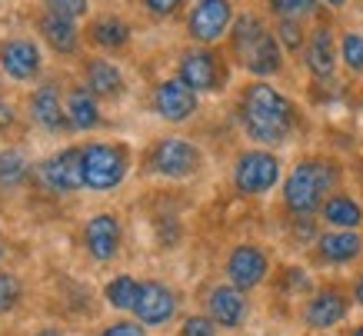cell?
Instances as JSON below:
<instances>
[{
  "mask_svg": "<svg viewBox=\"0 0 363 336\" xmlns=\"http://www.w3.org/2000/svg\"><path fill=\"white\" fill-rule=\"evenodd\" d=\"M133 313L143 326H164L174 320L177 313V296L174 290L160 280H143L140 293H137V303H133Z\"/></svg>",
  "mask_w": 363,
  "mask_h": 336,
  "instance_id": "cell-11",
  "label": "cell"
},
{
  "mask_svg": "<svg viewBox=\"0 0 363 336\" xmlns=\"http://www.w3.org/2000/svg\"><path fill=\"white\" fill-rule=\"evenodd\" d=\"M307 67L317 80H330L337 67V47H333V30L327 23H317L307 37Z\"/></svg>",
  "mask_w": 363,
  "mask_h": 336,
  "instance_id": "cell-18",
  "label": "cell"
},
{
  "mask_svg": "<svg viewBox=\"0 0 363 336\" xmlns=\"http://www.w3.org/2000/svg\"><path fill=\"white\" fill-rule=\"evenodd\" d=\"M280 180V157L270 150H243L233 160V186L243 196H260Z\"/></svg>",
  "mask_w": 363,
  "mask_h": 336,
  "instance_id": "cell-6",
  "label": "cell"
},
{
  "mask_svg": "<svg viewBox=\"0 0 363 336\" xmlns=\"http://www.w3.org/2000/svg\"><path fill=\"white\" fill-rule=\"evenodd\" d=\"M121 220L113 217V213H97V217L87 220V227H84V243H87L90 257L100 263H107L117 257V250H121Z\"/></svg>",
  "mask_w": 363,
  "mask_h": 336,
  "instance_id": "cell-15",
  "label": "cell"
},
{
  "mask_svg": "<svg viewBox=\"0 0 363 336\" xmlns=\"http://www.w3.org/2000/svg\"><path fill=\"white\" fill-rule=\"evenodd\" d=\"M177 336H217V326L210 316H190V320H184Z\"/></svg>",
  "mask_w": 363,
  "mask_h": 336,
  "instance_id": "cell-33",
  "label": "cell"
},
{
  "mask_svg": "<svg viewBox=\"0 0 363 336\" xmlns=\"http://www.w3.org/2000/svg\"><path fill=\"white\" fill-rule=\"evenodd\" d=\"M30 117L50 133H60L70 127L67 120V107L60 103V87L57 84H40L30 97Z\"/></svg>",
  "mask_w": 363,
  "mask_h": 336,
  "instance_id": "cell-17",
  "label": "cell"
},
{
  "mask_svg": "<svg viewBox=\"0 0 363 336\" xmlns=\"http://www.w3.org/2000/svg\"><path fill=\"white\" fill-rule=\"evenodd\" d=\"M44 7L57 17H67V21H80V17H87V7L90 0H44Z\"/></svg>",
  "mask_w": 363,
  "mask_h": 336,
  "instance_id": "cell-31",
  "label": "cell"
},
{
  "mask_svg": "<svg viewBox=\"0 0 363 336\" xmlns=\"http://www.w3.org/2000/svg\"><path fill=\"white\" fill-rule=\"evenodd\" d=\"M347 310H350V300L337 286H323L303 306V323L310 330H330V326H337L347 316Z\"/></svg>",
  "mask_w": 363,
  "mask_h": 336,
  "instance_id": "cell-14",
  "label": "cell"
},
{
  "mask_svg": "<svg viewBox=\"0 0 363 336\" xmlns=\"http://www.w3.org/2000/svg\"><path fill=\"white\" fill-rule=\"evenodd\" d=\"M277 40H280L286 50H294V54H297L300 47L307 44V37H303V27H300L297 17H280V21H277Z\"/></svg>",
  "mask_w": 363,
  "mask_h": 336,
  "instance_id": "cell-28",
  "label": "cell"
},
{
  "mask_svg": "<svg viewBox=\"0 0 363 336\" xmlns=\"http://www.w3.org/2000/svg\"><path fill=\"white\" fill-rule=\"evenodd\" d=\"M207 313L217 326H240L247 320V300H243V290H237L233 283H220L207 293Z\"/></svg>",
  "mask_w": 363,
  "mask_h": 336,
  "instance_id": "cell-16",
  "label": "cell"
},
{
  "mask_svg": "<svg viewBox=\"0 0 363 336\" xmlns=\"http://www.w3.org/2000/svg\"><path fill=\"white\" fill-rule=\"evenodd\" d=\"M267 270H270V260H267L264 250L253 247V243L233 247L230 257H227V280H230L237 290H253V286H260Z\"/></svg>",
  "mask_w": 363,
  "mask_h": 336,
  "instance_id": "cell-12",
  "label": "cell"
},
{
  "mask_svg": "<svg viewBox=\"0 0 363 336\" xmlns=\"http://www.w3.org/2000/svg\"><path fill=\"white\" fill-rule=\"evenodd\" d=\"M200 163H203L200 147L184 137H164L147 153V170L154 177H167V180H187L200 170Z\"/></svg>",
  "mask_w": 363,
  "mask_h": 336,
  "instance_id": "cell-5",
  "label": "cell"
},
{
  "mask_svg": "<svg viewBox=\"0 0 363 336\" xmlns=\"http://www.w3.org/2000/svg\"><path fill=\"white\" fill-rule=\"evenodd\" d=\"M320 217H323V223H330V227H337V230H357L363 223V210L353 196L337 194V196H327V200H323Z\"/></svg>",
  "mask_w": 363,
  "mask_h": 336,
  "instance_id": "cell-24",
  "label": "cell"
},
{
  "mask_svg": "<svg viewBox=\"0 0 363 336\" xmlns=\"http://www.w3.org/2000/svg\"><path fill=\"white\" fill-rule=\"evenodd\" d=\"M37 30L44 37V44L60 57L77 54L80 33H77V21H67V17H57V13L44 11V17L37 21Z\"/></svg>",
  "mask_w": 363,
  "mask_h": 336,
  "instance_id": "cell-19",
  "label": "cell"
},
{
  "mask_svg": "<svg viewBox=\"0 0 363 336\" xmlns=\"http://www.w3.org/2000/svg\"><path fill=\"white\" fill-rule=\"evenodd\" d=\"M0 67H4V74L11 80H33L40 74V67H44L40 47L27 40V37H11V40L0 44Z\"/></svg>",
  "mask_w": 363,
  "mask_h": 336,
  "instance_id": "cell-13",
  "label": "cell"
},
{
  "mask_svg": "<svg viewBox=\"0 0 363 336\" xmlns=\"http://www.w3.org/2000/svg\"><path fill=\"white\" fill-rule=\"evenodd\" d=\"M267 7H270V13H277V17H307V13H313V7H317V0H267Z\"/></svg>",
  "mask_w": 363,
  "mask_h": 336,
  "instance_id": "cell-29",
  "label": "cell"
},
{
  "mask_svg": "<svg viewBox=\"0 0 363 336\" xmlns=\"http://www.w3.org/2000/svg\"><path fill=\"white\" fill-rule=\"evenodd\" d=\"M0 257H4V247H0Z\"/></svg>",
  "mask_w": 363,
  "mask_h": 336,
  "instance_id": "cell-42",
  "label": "cell"
},
{
  "mask_svg": "<svg viewBox=\"0 0 363 336\" xmlns=\"http://www.w3.org/2000/svg\"><path fill=\"white\" fill-rule=\"evenodd\" d=\"M100 336H143V330H140V323H127V320H121V323H111Z\"/></svg>",
  "mask_w": 363,
  "mask_h": 336,
  "instance_id": "cell-34",
  "label": "cell"
},
{
  "mask_svg": "<svg viewBox=\"0 0 363 336\" xmlns=\"http://www.w3.org/2000/svg\"><path fill=\"white\" fill-rule=\"evenodd\" d=\"M37 336H64V330H40Z\"/></svg>",
  "mask_w": 363,
  "mask_h": 336,
  "instance_id": "cell-37",
  "label": "cell"
},
{
  "mask_svg": "<svg viewBox=\"0 0 363 336\" xmlns=\"http://www.w3.org/2000/svg\"><path fill=\"white\" fill-rule=\"evenodd\" d=\"M21 280L13 276V273H0V313H11L13 306L21 303Z\"/></svg>",
  "mask_w": 363,
  "mask_h": 336,
  "instance_id": "cell-30",
  "label": "cell"
},
{
  "mask_svg": "<svg viewBox=\"0 0 363 336\" xmlns=\"http://www.w3.org/2000/svg\"><path fill=\"white\" fill-rule=\"evenodd\" d=\"M340 180L337 163L327 157H307V160L294 163L290 177L284 180V203L294 217H313L320 213V206L333 190V184Z\"/></svg>",
  "mask_w": 363,
  "mask_h": 336,
  "instance_id": "cell-3",
  "label": "cell"
},
{
  "mask_svg": "<svg viewBox=\"0 0 363 336\" xmlns=\"http://www.w3.org/2000/svg\"><path fill=\"white\" fill-rule=\"evenodd\" d=\"M240 127L250 140L277 147L297 127V107L277 87L257 80V84H247L240 94Z\"/></svg>",
  "mask_w": 363,
  "mask_h": 336,
  "instance_id": "cell-1",
  "label": "cell"
},
{
  "mask_svg": "<svg viewBox=\"0 0 363 336\" xmlns=\"http://www.w3.org/2000/svg\"><path fill=\"white\" fill-rule=\"evenodd\" d=\"M37 180L54 194H74L84 186V160L80 147H64L44 163H37Z\"/></svg>",
  "mask_w": 363,
  "mask_h": 336,
  "instance_id": "cell-9",
  "label": "cell"
},
{
  "mask_svg": "<svg viewBox=\"0 0 363 336\" xmlns=\"http://www.w3.org/2000/svg\"><path fill=\"white\" fill-rule=\"evenodd\" d=\"M27 160L21 150H0V190H17L27 180Z\"/></svg>",
  "mask_w": 363,
  "mask_h": 336,
  "instance_id": "cell-26",
  "label": "cell"
},
{
  "mask_svg": "<svg viewBox=\"0 0 363 336\" xmlns=\"http://www.w3.org/2000/svg\"><path fill=\"white\" fill-rule=\"evenodd\" d=\"M323 4H330V7H343V0H323Z\"/></svg>",
  "mask_w": 363,
  "mask_h": 336,
  "instance_id": "cell-39",
  "label": "cell"
},
{
  "mask_svg": "<svg viewBox=\"0 0 363 336\" xmlns=\"http://www.w3.org/2000/svg\"><path fill=\"white\" fill-rule=\"evenodd\" d=\"M64 107H67V120H70V130H94V127H100V107L90 90L74 87L67 94Z\"/></svg>",
  "mask_w": 363,
  "mask_h": 336,
  "instance_id": "cell-23",
  "label": "cell"
},
{
  "mask_svg": "<svg viewBox=\"0 0 363 336\" xmlns=\"http://www.w3.org/2000/svg\"><path fill=\"white\" fill-rule=\"evenodd\" d=\"M350 336H363V323H360V326H353V330H350Z\"/></svg>",
  "mask_w": 363,
  "mask_h": 336,
  "instance_id": "cell-38",
  "label": "cell"
},
{
  "mask_svg": "<svg viewBox=\"0 0 363 336\" xmlns=\"http://www.w3.org/2000/svg\"><path fill=\"white\" fill-rule=\"evenodd\" d=\"M233 4L230 0H197L187 11V33L197 44H217L233 27Z\"/></svg>",
  "mask_w": 363,
  "mask_h": 336,
  "instance_id": "cell-8",
  "label": "cell"
},
{
  "mask_svg": "<svg viewBox=\"0 0 363 336\" xmlns=\"http://www.w3.org/2000/svg\"><path fill=\"white\" fill-rule=\"evenodd\" d=\"M230 50L253 77H277L284 70V44L277 40V33L267 30V23L257 13L233 17Z\"/></svg>",
  "mask_w": 363,
  "mask_h": 336,
  "instance_id": "cell-2",
  "label": "cell"
},
{
  "mask_svg": "<svg viewBox=\"0 0 363 336\" xmlns=\"http://www.w3.org/2000/svg\"><path fill=\"white\" fill-rule=\"evenodd\" d=\"M87 37L97 50H123L130 44V23L123 17H117V13H104V17H97L90 23Z\"/></svg>",
  "mask_w": 363,
  "mask_h": 336,
  "instance_id": "cell-22",
  "label": "cell"
},
{
  "mask_svg": "<svg viewBox=\"0 0 363 336\" xmlns=\"http://www.w3.org/2000/svg\"><path fill=\"white\" fill-rule=\"evenodd\" d=\"M11 123V107H0V127H7Z\"/></svg>",
  "mask_w": 363,
  "mask_h": 336,
  "instance_id": "cell-36",
  "label": "cell"
},
{
  "mask_svg": "<svg viewBox=\"0 0 363 336\" xmlns=\"http://www.w3.org/2000/svg\"><path fill=\"white\" fill-rule=\"evenodd\" d=\"M353 300H357V303L363 306V273L357 276V280H353Z\"/></svg>",
  "mask_w": 363,
  "mask_h": 336,
  "instance_id": "cell-35",
  "label": "cell"
},
{
  "mask_svg": "<svg viewBox=\"0 0 363 336\" xmlns=\"http://www.w3.org/2000/svg\"><path fill=\"white\" fill-rule=\"evenodd\" d=\"M357 174H360V186H363V160H360V167H357Z\"/></svg>",
  "mask_w": 363,
  "mask_h": 336,
  "instance_id": "cell-40",
  "label": "cell"
},
{
  "mask_svg": "<svg viewBox=\"0 0 363 336\" xmlns=\"http://www.w3.org/2000/svg\"><path fill=\"white\" fill-rule=\"evenodd\" d=\"M363 240L353 230H330L317 237V257L323 263H353L360 257Z\"/></svg>",
  "mask_w": 363,
  "mask_h": 336,
  "instance_id": "cell-20",
  "label": "cell"
},
{
  "mask_svg": "<svg viewBox=\"0 0 363 336\" xmlns=\"http://www.w3.org/2000/svg\"><path fill=\"white\" fill-rule=\"evenodd\" d=\"M360 113H363V94H360Z\"/></svg>",
  "mask_w": 363,
  "mask_h": 336,
  "instance_id": "cell-41",
  "label": "cell"
},
{
  "mask_svg": "<svg viewBox=\"0 0 363 336\" xmlns=\"http://www.w3.org/2000/svg\"><path fill=\"white\" fill-rule=\"evenodd\" d=\"M80 160H84V186L107 194L123 184L130 153L121 143H87V147H80Z\"/></svg>",
  "mask_w": 363,
  "mask_h": 336,
  "instance_id": "cell-4",
  "label": "cell"
},
{
  "mask_svg": "<svg viewBox=\"0 0 363 336\" xmlns=\"http://www.w3.org/2000/svg\"><path fill=\"white\" fill-rule=\"evenodd\" d=\"M87 90L94 97H104V100H117L123 94V74L121 67L104 60V57H94L87 60Z\"/></svg>",
  "mask_w": 363,
  "mask_h": 336,
  "instance_id": "cell-21",
  "label": "cell"
},
{
  "mask_svg": "<svg viewBox=\"0 0 363 336\" xmlns=\"http://www.w3.org/2000/svg\"><path fill=\"white\" fill-rule=\"evenodd\" d=\"M340 60L350 74H363V33L347 30L340 37Z\"/></svg>",
  "mask_w": 363,
  "mask_h": 336,
  "instance_id": "cell-27",
  "label": "cell"
},
{
  "mask_svg": "<svg viewBox=\"0 0 363 336\" xmlns=\"http://www.w3.org/2000/svg\"><path fill=\"white\" fill-rule=\"evenodd\" d=\"M143 11L150 13V17H157V21H167V17H174V13H180V7H184V0H140Z\"/></svg>",
  "mask_w": 363,
  "mask_h": 336,
  "instance_id": "cell-32",
  "label": "cell"
},
{
  "mask_svg": "<svg viewBox=\"0 0 363 336\" xmlns=\"http://www.w3.org/2000/svg\"><path fill=\"white\" fill-rule=\"evenodd\" d=\"M177 77L194 87L197 94H210V90H220L227 84V67L223 60L210 47H194V50H184L180 60H177Z\"/></svg>",
  "mask_w": 363,
  "mask_h": 336,
  "instance_id": "cell-7",
  "label": "cell"
},
{
  "mask_svg": "<svg viewBox=\"0 0 363 336\" xmlns=\"http://www.w3.org/2000/svg\"><path fill=\"white\" fill-rule=\"evenodd\" d=\"M200 100H197V90L187 87L180 77L174 80H164V84H157L154 87V110L157 117H164L167 123H184L197 113Z\"/></svg>",
  "mask_w": 363,
  "mask_h": 336,
  "instance_id": "cell-10",
  "label": "cell"
},
{
  "mask_svg": "<svg viewBox=\"0 0 363 336\" xmlns=\"http://www.w3.org/2000/svg\"><path fill=\"white\" fill-rule=\"evenodd\" d=\"M137 293H140V283L133 280V276H127V273L113 276V280L104 286V296H107V303H111L113 310H127V313H133Z\"/></svg>",
  "mask_w": 363,
  "mask_h": 336,
  "instance_id": "cell-25",
  "label": "cell"
}]
</instances>
